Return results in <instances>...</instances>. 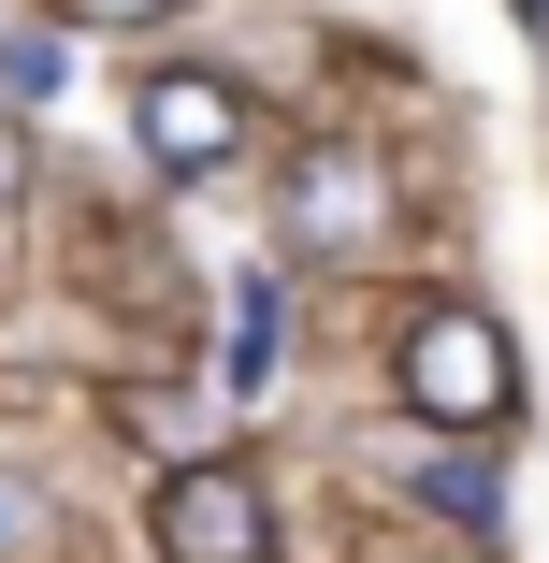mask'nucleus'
Wrapping results in <instances>:
<instances>
[{
	"mask_svg": "<svg viewBox=\"0 0 549 563\" xmlns=\"http://www.w3.org/2000/svg\"><path fill=\"white\" fill-rule=\"evenodd\" d=\"M405 405H419L433 433H506V405H520L506 318H492V303H419V332H405Z\"/></svg>",
	"mask_w": 549,
	"mask_h": 563,
	"instance_id": "nucleus-1",
	"label": "nucleus"
},
{
	"mask_svg": "<svg viewBox=\"0 0 549 563\" xmlns=\"http://www.w3.org/2000/svg\"><path fill=\"white\" fill-rule=\"evenodd\" d=\"M145 534H160V563H275V506L246 463H174Z\"/></svg>",
	"mask_w": 549,
	"mask_h": 563,
	"instance_id": "nucleus-2",
	"label": "nucleus"
},
{
	"mask_svg": "<svg viewBox=\"0 0 549 563\" xmlns=\"http://www.w3.org/2000/svg\"><path fill=\"white\" fill-rule=\"evenodd\" d=\"M131 131H145L160 174H217V159L246 145V101L217 87V73H145V87H131Z\"/></svg>",
	"mask_w": 549,
	"mask_h": 563,
	"instance_id": "nucleus-3",
	"label": "nucleus"
},
{
	"mask_svg": "<svg viewBox=\"0 0 549 563\" xmlns=\"http://www.w3.org/2000/svg\"><path fill=\"white\" fill-rule=\"evenodd\" d=\"M376 159H348V145H318L304 174H289V246L304 261H348V246H376Z\"/></svg>",
	"mask_w": 549,
	"mask_h": 563,
	"instance_id": "nucleus-4",
	"label": "nucleus"
},
{
	"mask_svg": "<svg viewBox=\"0 0 549 563\" xmlns=\"http://www.w3.org/2000/svg\"><path fill=\"white\" fill-rule=\"evenodd\" d=\"M261 376H275V289L246 275L232 289V390H261Z\"/></svg>",
	"mask_w": 549,
	"mask_h": 563,
	"instance_id": "nucleus-5",
	"label": "nucleus"
},
{
	"mask_svg": "<svg viewBox=\"0 0 549 563\" xmlns=\"http://www.w3.org/2000/svg\"><path fill=\"white\" fill-rule=\"evenodd\" d=\"M73 73H58V44L44 30H15V44H0V101H58Z\"/></svg>",
	"mask_w": 549,
	"mask_h": 563,
	"instance_id": "nucleus-6",
	"label": "nucleus"
},
{
	"mask_svg": "<svg viewBox=\"0 0 549 563\" xmlns=\"http://www.w3.org/2000/svg\"><path fill=\"white\" fill-rule=\"evenodd\" d=\"M30 534H44V492H30V477H15V463H0V563H15V549H30Z\"/></svg>",
	"mask_w": 549,
	"mask_h": 563,
	"instance_id": "nucleus-7",
	"label": "nucleus"
},
{
	"mask_svg": "<svg viewBox=\"0 0 549 563\" xmlns=\"http://www.w3.org/2000/svg\"><path fill=\"white\" fill-rule=\"evenodd\" d=\"M87 30H160V15H188V0H73Z\"/></svg>",
	"mask_w": 549,
	"mask_h": 563,
	"instance_id": "nucleus-8",
	"label": "nucleus"
},
{
	"mask_svg": "<svg viewBox=\"0 0 549 563\" xmlns=\"http://www.w3.org/2000/svg\"><path fill=\"white\" fill-rule=\"evenodd\" d=\"M15 188H30V131L0 117V202H15Z\"/></svg>",
	"mask_w": 549,
	"mask_h": 563,
	"instance_id": "nucleus-9",
	"label": "nucleus"
},
{
	"mask_svg": "<svg viewBox=\"0 0 549 563\" xmlns=\"http://www.w3.org/2000/svg\"><path fill=\"white\" fill-rule=\"evenodd\" d=\"M520 30H549V0H520Z\"/></svg>",
	"mask_w": 549,
	"mask_h": 563,
	"instance_id": "nucleus-10",
	"label": "nucleus"
}]
</instances>
